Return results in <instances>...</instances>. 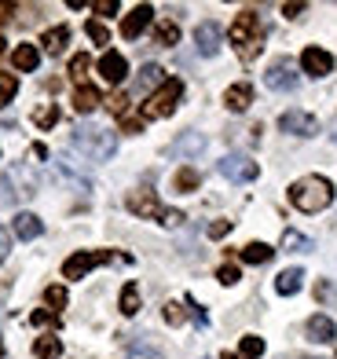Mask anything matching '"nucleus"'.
<instances>
[{"label": "nucleus", "instance_id": "f257e3e1", "mask_svg": "<svg viewBox=\"0 0 337 359\" xmlns=\"http://www.w3.org/2000/svg\"><path fill=\"white\" fill-rule=\"evenodd\" d=\"M231 44L242 62H253L264 48V26H261V15L256 11H238L235 22H231Z\"/></svg>", "mask_w": 337, "mask_h": 359}, {"label": "nucleus", "instance_id": "f03ea898", "mask_svg": "<svg viewBox=\"0 0 337 359\" xmlns=\"http://www.w3.org/2000/svg\"><path fill=\"white\" fill-rule=\"evenodd\" d=\"M290 202L301 213H323L333 202V184L326 176H301L297 184L290 187Z\"/></svg>", "mask_w": 337, "mask_h": 359}, {"label": "nucleus", "instance_id": "7ed1b4c3", "mask_svg": "<svg viewBox=\"0 0 337 359\" xmlns=\"http://www.w3.org/2000/svg\"><path fill=\"white\" fill-rule=\"evenodd\" d=\"M74 147L81 154H88L92 161H106L118 151V136L110 133V128H99V125H77L74 128Z\"/></svg>", "mask_w": 337, "mask_h": 359}, {"label": "nucleus", "instance_id": "20e7f679", "mask_svg": "<svg viewBox=\"0 0 337 359\" xmlns=\"http://www.w3.org/2000/svg\"><path fill=\"white\" fill-rule=\"evenodd\" d=\"M128 213H136L143 220H158V224H165V227H180L187 217L180 213V209H169L154 198V191H132L128 194Z\"/></svg>", "mask_w": 337, "mask_h": 359}, {"label": "nucleus", "instance_id": "39448f33", "mask_svg": "<svg viewBox=\"0 0 337 359\" xmlns=\"http://www.w3.org/2000/svg\"><path fill=\"white\" fill-rule=\"evenodd\" d=\"M180 100H184V81H180V77H165V85H162V88H154V92L147 95V103H143L139 118H143V121L169 118V114L180 107Z\"/></svg>", "mask_w": 337, "mask_h": 359}, {"label": "nucleus", "instance_id": "423d86ee", "mask_svg": "<svg viewBox=\"0 0 337 359\" xmlns=\"http://www.w3.org/2000/svg\"><path fill=\"white\" fill-rule=\"evenodd\" d=\"M110 260H125V257H118L114 250H77V253L67 257V264H62V275H67V279H85L92 268L110 264Z\"/></svg>", "mask_w": 337, "mask_h": 359}, {"label": "nucleus", "instance_id": "0eeeda50", "mask_svg": "<svg viewBox=\"0 0 337 359\" xmlns=\"http://www.w3.org/2000/svg\"><path fill=\"white\" fill-rule=\"evenodd\" d=\"M297 81H301V74H297V62H294V59H275V62L264 70V85H268L271 92H294Z\"/></svg>", "mask_w": 337, "mask_h": 359}, {"label": "nucleus", "instance_id": "6e6552de", "mask_svg": "<svg viewBox=\"0 0 337 359\" xmlns=\"http://www.w3.org/2000/svg\"><path fill=\"white\" fill-rule=\"evenodd\" d=\"M220 176H228L231 184H249V180H256V161L246 158V154H228V158H220Z\"/></svg>", "mask_w": 337, "mask_h": 359}, {"label": "nucleus", "instance_id": "1a4fd4ad", "mask_svg": "<svg viewBox=\"0 0 337 359\" xmlns=\"http://www.w3.org/2000/svg\"><path fill=\"white\" fill-rule=\"evenodd\" d=\"M279 128L282 133H290V136H315L319 133V121L312 118V114H304V110H286L282 118H279Z\"/></svg>", "mask_w": 337, "mask_h": 359}, {"label": "nucleus", "instance_id": "9d476101", "mask_svg": "<svg viewBox=\"0 0 337 359\" xmlns=\"http://www.w3.org/2000/svg\"><path fill=\"white\" fill-rule=\"evenodd\" d=\"M151 22H154V8H151V4H136L132 11L125 15V22H121V37H125V41H136Z\"/></svg>", "mask_w": 337, "mask_h": 359}, {"label": "nucleus", "instance_id": "9b49d317", "mask_svg": "<svg viewBox=\"0 0 337 359\" xmlns=\"http://www.w3.org/2000/svg\"><path fill=\"white\" fill-rule=\"evenodd\" d=\"M301 70L312 74V77H326L333 70V55L312 44V48H304V52H301Z\"/></svg>", "mask_w": 337, "mask_h": 359}, {"label": "nucleus", "instance_id": "f8f14e48", "mask_svg": "<svg viewBox=\"0 0 337 359\" xmlns=\"http://www.w3.org/2000/svg\"><path fill=\"white\" fill-rule=\"evenodd\" d=\"M304 334H308V341H315V345H333L337 326H333L330 316H312L308 323H304Z\"/></svg>", "mask_w": 337, "mask_h": 359}, {"label": "nucleus", "instance_id": "ddd939ff", "mask_svg": "<svg viewBox=\"0 0 337 359\" xmlns=\"http://www.w3.org/2000/svg\"><path fill=\"white\" fill-rule=\"evenodd\" d=\"M99 74H103L106 85H121V81L128 77V62H125V55H121V52H103V59H99Z\"/></svg>", "mask_w": 337, "mask_h": 359}, {"label": "nucleus", "instance_id": "4468645a", "mask_svg": "<svg viewBox=\"0 0 337 359\" xmlns=\"http://www.w3.org/2000/svg\"><path fill=\"white\" fill-rule=\"evenodd\" d=\"M195 44H198L202 55H216V52H220V26H216L213 19H209V22H198Z\"/></svg>", "mask_w": 337, "mask_h": 359}, {"label": "nucleus", "instance_id": "2eb2a0df", "mask_svg": "<svg viewBox=\"0 0 337 359\" xmlns=\"http://www.w3.org/2000/svg\"><path fill=\"white\" fill-rule=\"evenodd\" d=\"M249 103H253V85H246V81H238V85H231L228 92H223V107L235 110V114L249 110Z\"/></svg>", "mask_w": 337, "mask_h": 359}, {"label": "nucleus", "instance_id": "dca6fc26", "mask_svg": "<svg viewBox=\"0 0 337 359\" xmlns=\"http://www.w3.org/2000/svg\"><path fill=\"white\" fill-rule=\"evenodd\" d=\"M41 44H44L48 55H62V52H67V44H70V26H52V29H44Z\"/></svg>", "mask_w": 337, "mask_h": 359}, {"label": "nucleus", "instance_id": "f3484780", "mask_svg": "<svg viewBox=\"0 0 337 359\" xmlns=\"http://www.w3.org/2000/svg\"><path fill=\"white\" fill-rule=\"evenodd\" d=\"M11 62H15V70H22V74H34L41 67V52H37V44H19L11 52Z\"/></svg>", "mask_w": 337, "mask_h": 359}, {"label": "nucleus", "instance_id": "a211bd4d", "mask_svg": "<svg viewBox=\"0 0 337 359\" xmlns=\"http://www.w3.org/2000/svg\"><path fill=\"white\" fill-rule=\"evenodd\" d=\"M99 103H103L99 88H92V85H77V88H74V110H77V114H92Z\"/></svg>", "mask_w": 337, "mask_h": 359}, {"label": "nucleus", "instance_id": "6ab92c4d", "mask_svg": "<svg viewBox=\"0 0 337 359\" xmlns=\"http://www.w3.org/2000/svg\"><path fill=\"white\" fill-rule=\"evenodd\" d=\"M205 151V136L202 133H184L180 140L172 143V154L176 158H195V154H202Z\"/></svg>", "mask_w": 337, "mask_h": 359}, {"label": "nucleus", "instance_id": "aec40b11", "mask_svg": "<svg viewBox=\"0 0 337 359\" xmlns=\"http://www.w3.org/2000/svg\"><path fill=\"white\" fill-rule=\"evenodd\" d=\"M41 231H44L41 217H34V213H19V217H15V235H19L22 242H34V238H41Z\"/></svg>", "mask_w": 337, "mask_h": 359}, {"label": "nucleus", "instance_id": "412c9836", "mask_svg": "<svg viewBox=\"0 0 337 359\" xmlns=\"http://www.w3.org/2000/svg\"><path fill=\"white\" fill-rule=\"evenodd\" d=\"M301 286H304V271H301V268H286V271H279L275 290L282 293V297H294Z\"/></svg>", "mask_w": 337, "mask_h": 359}, {"label": "nucleus", "instance_id": "4be33fe9", "mask_svg": "<svg viewBox=\"0 0 337 359\" xmlns=\"http://www.w3.org/2000/svg\"><path fill=\"white\" fill-rule=\"evenodd\" d=\"M312 250H315V242H312L308 235L294 231V227L282 235V253H312Z\"/></svg>", "mask_w": 337, "mask_h": 359}, {"label": "nucleus", "instance_id": "5701e85b", "mask_svg": "<svg viewBox=\"0 0 337 359\" xmlns=\"http://www.w3.org/2000/svg\"><path fill=\"white\" fill-rule=\"evenodd\" d=\"M238 257H242L246 264H268V260L275 257V250H271V246H264V242H249V246H242V250H238Z\"/></svg>", "mask_w": 337, "mask_h": 359}, {"label": "nucleus", "instance_id": "b1692460", "mask_svg": "<svg viewBox=\"0 0 337 359\" xmlns=\"http://www.w3.org/2000/svg\"><path fill=\"white\" fill-rule=\"evenodd\" d=\"M154 41L162 44V48H172V44H180V26H176V19H162L154 26Z\"/></svg>", "mask_w": 337, "mask_h": 359}, {"label": "nucleus", "instance_id": "393cba45", "mask_svg": "<svg viewBox=\"0 0 337 359\" xmlns=\"http://www.w3.org/2000/svg\"><path fill=\"white\" fill-rule=\"evenodd\" d=\"M34 355H37V359H59V355H62V341H59L55 334H44V337H37Z\"/></svg>", "mask_w": 337, "mask_h": 359}, {"label": "nucleus", "instance_id": "a878e982", "mask_svg": "<svg viewBox=\"0 0 337 359\" xmlns=\"http://www.w3.org/2000/svg\"><path fill=\"white\" fill-rule=\"evenodd\" d=\"M198 184H202L198 169H180V172L172 176V187L180 191V194H191V191H198Z\"/></svg>", "mask_w": 337, "mask_h": 359}, {"label": "nucleus", "instance_id": "bb28decb", "mask_svg": "<svg viewBox=\"0 0 337 359\" xmlns=\"http://www.w3.org/2000/svg\"><path fill=\"white\" fill-rule=\"evenodd\" d=\"M162 85H165V70L147 62V67L139 70V88H162Z\"/></svg>", "mask_w": 337, "mask_h": 359}, {"label": "nucleus", "instance_id": "cd10ccee", "mask_svg": "<svg viewBox=\"0 0 337 359\" xmlns=\"http://www.w3.org/2000/svg\"><path fill=\"white\" fill-rule=\"evenodd\" d=\"M136 312H139V286L125 283V290H121V316H136Z\"/></svg>", "mask_w": 337, "mask_h": 359}, {"label": "nucleus", "instance_id": "c85d7f7f", "mask_svg": "<svg viewBox=\"0 0 337 359\" xmlns=\"http://www.w3.org/2000/svg\"><path fill=\"white\" fill-rule=\"evenodd\" d=\"M55 121H59V107H55V103H44V107L34 110V125H37V128H52Z\"/></svg>", "mask_w": 337, "mask_h": 359}, {"label": "nucleus", "instance_id": "c756f323", "mask_svg": "<svg viewBox=\"0 0 337 359\" xmlns=\"http://www.w3.org/2000/svg\"><path fill=\"white\" fill-rule=\"evenodd\" d=\"M88 70H92V59H88V52H81V55H74V59H70V77L77 81V85H85Z\"/></svg>", "mask_w": 337, "mask_h": 359}, {"label": "nucleus", "instance_id": "7c9ffc66", "mask_svg": "<svg viewBox=\"0 0 337 359\" xmlns=\"http://www.w3.org/2000/svg\"><path fill=\"white\" fill-rule=\"evenodd\" d=\"M15 92H19V81L11 74H0V107H8L15 100Z\"/></svg>", "mask_w": 337, "mask_h": 359}, {"label": "nucleus", "instance_id": "2f4dec72", "mask_svg": "<svg viewBox=\"0 0 337 359\" xmlns=\"http://www.w3.org/2000/svg\"><path fill=\"white\" fill-rule=\"evenodd\" d=\"M44 301L52 304V312H59V308H67V290H62V286H48L44 290Z\"/></svg>", "mask_w": 337, "mask_h": 359}, {"label": "nucleus", "instance_id": "473e14b6", "mask_svg": "<svg viewBox=\"0 0 337 359\" xmlns=\"http://www.w3.org/2000/svg\"><path fill=\"white\" fill-rule=\"evenodd\" d=\"M85 29H88V37H92L95 44H110V29H106L99 19H88V26H85Z\"/></svg>", "mask_w": 337, "mask_h": 359}, {"label": "nucleus", "instance_id": "72a5a7b5", "mask_svg": "<svg viewBox=\"0 0 337 359\" xmlns=\"http://www.w3.org/2000/svg\"><path fill=\"white\" fill-rule=\"evenodd\" d=\"M315 301H319V304H333V301H337V286H330L326 279H319V283H315Z\"/></svg>", "mask_w": 337, "mask_h": 359}, {"label": "nucleus", "instance_id": "f704fd0d", "mask_svg": "<svg viewBox=\"0 0 337 359\" xmlns=\"http://www.w3.org/2000/svg\"><path fill=\"white\" fill-rule=\"evenodd\" d=\"M216 279H220L223 286H235L238 279H242V271H238V264H220V268H216Z\"/></svg>", "mask_w": 337, "mask_h": 359}, {"label": "nucleus", "instance_id": "c9c22d12", "mask_svg": "<svg viewBox=\"0 0 337 359\" xmlns=\"http://www.w3.org/2000/svg\"><path fill=\"white\" fill-rule=\"evenodd\" d=\"M29 323H34V326H55L59 323V312H52V308H37V312L29 316Z\"/></svg>", "mask_w": 337, "mask_h": 359}, {"label": "nucleus", "instance_id": "e433bc0d", "mask_svg": "<svg viewBox=\"0 0 337 359\" xmlns=\"http://www.w3.org/2000/svg\"><path fill=\"white\" fill-rule=\"evenodd\" d=\"M242 355H246V359L264 355V341H261V337H253V334H249V337H242Z\"/></svg>", "mask_w": 337, "mask_h": 359}, {"label": "nucleus", "instance_id": "4c0bfd02", "mask_svg": "<svg viewBox=\"0 0 337 359\" xmlns=\"http://www.w3.org/2000/svg\"><path fill=\"white\" fill-rule=\"evenodd\" d=\"M106 107L114 110L118 118H125V114H128V95H125V92H114V95H110V100H106Z\"/></svg>", "mask_w": 337, "mask_h": 359}, {"label": "nucleus", "instance_id": "58836bf2", "mask_svg": "<svg viewBox=\"0 0 337 359\" xmlns=\"http://www.w3.org/2000/svg\"><path fill=\"white\" fill-rule=\"evenodd\" d=\"M187 319V312H184V304H176V301H169L165 304V323H172V326H180Z\"/></svg>", "mask_w": 337, "mask_h": 359}, {"label": "nucleus", "instance_id": "ea45409f", "mask_svg": "<svg viewBox=\"0 0 337 359\" xmlns=\"http://www.w3.org/2000/svg\"><path fill=\"white\" fill-rule=\"evenodd\" d=\"M92 11L95 15H118V0H95Z\"/></svg>", "mask_w": 337, "mask_h": 359}, {"label": "nucleus", "instance_id": "a19ab883", "mask_svg": "<svg viewBox=\"0 0 337 359\" xmlns=\"http://www.w3.org/2000/svg\"><path fill=\"white\" fill-rule=\"evenodd\" d=\"M187 308H191V316H195V323H198V326H209V316H205V308H198V304H195V297H187Z\"/></svg>", "mask_w": 337, "mask_h": 359}, {"label": "nucleus", "instance_id": "79ce46f5", "mask_svg": "<svg viewBox=\"0 0 337 359\" xmlns=\"http://www.w3.org/2000/svg\"><path fill=\"white\" fill-rule=\"evenodd\" d=\"M228 231H231V220H213L209 224V238H223Z\"/></svg>", "mask_w": 337, "mask_h": 359}, {"label": "nucleus", "instance_id": "37998d69", "mask_svg": "<svg viewBox=\"0 0 337 359\" xmlns=\"http://www.w3.org/2000/svg\"><path fill=\"white\" fill-rule=\"evenodd\" d=\"M121 128H125V133H139V128H143V118H128V114H125V118H121Z\"/></svg>", "mask_w": 337, "mask_h": 359}, {"label": "nucleus", "instance_id": "c03bdc74", "mask_svg": "<svg viewBox=\"0 0 337 359\" xmlns=\"http://www.w3.org/2000/svg\"><path fill=\"white\" fill-rule=\"evenodd\" d=\"M282 15H286V19H301V15H304V4H282Z\"/></svg>", "mask_w": 337, "mask_h": 359}, {"label": "nucleus", "instance_id": "a18cd8bd", "mask_svg": "<svg viewBox=\"0 0 337 359\" xmlns=\"http://www.w3.org/2000/svg\"><path fill=\"white\" fill-rule=\"evenodd\" d=\"M8 250H11V235L4 231V227H0V260L8 257Z\"/></svg>", "mask_w": 337, "mask_h": 359}, {"label": "nucleus", "instance_id": "49530a36", "mask_svg": "<svg viewBox=\"0 0 337 359\" xmlns=\"http://www.w3.org/2000/svg\"><path fill=\"white\" fill-rule=\"evenodd\" d=\"M11 11H15V4H0V22H8Z\"/></svg>", "mask_w": 337, "mask_h": 359}, {"label": "nucleus", "instance_id": "de8ad7c7", "mask_svg": "<svg viewBox=\"0 0 337 359\" xmlns=\"http://www.w3.org/2000/svg\"><path fill=\"white\" fill-rule=\"evenodd\" d=\"M220 359H246V355H242V352H238V355H235V352H223Z\"/></svg>", "mask_w": 337, "mask_h": 359}, {"label": "nucleus", "instance_id": "09e8293b", "mask_svg": "<svg viewBox=\"0 0 337 359\" xmlns=\"http://www.w3.org/2000/svg\"><path fill=\"white\" fill-rule=\"evenodd\" d=\"M4 44H8V41H4V37H0V59H4Z\"/></svg>", "mask_w": 337, "mask_h": 359}, {"label": "nucleus", "instance_id": "8fccbe9b", "mask_svg": "<svg viewBox=\"0 0 337 359\" xmlns=\"http://www.w3.org/2000/svg\"><path fill=\"white\" fill-rule=\"evenodd\" d=\"M301 359H319V355H301Z\"/></svg>", "mask_w": 337, "mask_h": 359}, {"label": "nucleus", "instance_id": "3c124183", "mask_svg": "<svg viewBox=\"0 0 337 359\" xmlns=\"http://www.w3.org/2000/svg\"><path fill=\"white\" fill-rule=\"evenodd\" d=\"M0 359H4V345H0Z\"/></svg>", "mask_w": 337, "mask_h": 359}]
</instances>
